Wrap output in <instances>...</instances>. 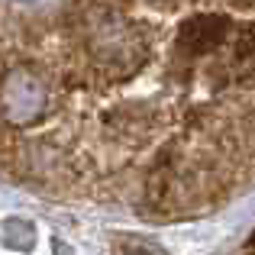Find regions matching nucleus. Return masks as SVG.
<instances>
[{"label":"nucleus","mask_w":255,"mask_h":255,"mask_svg":"<svg viewBox=\"0 0 255 255\" xmlns=\"http://www.w3.org/2000/svg\"><path fill=\"white\" fill-rule=\"evenodd\" d=\"M236 26H239V19L233 13H217V10L197 13V16L184 19L178 26V39L174 42H178V52L187 58H210L233 39Z\"/></svg>","instance_id":"obj_2"},{"label":"nucleus","mask_w":255,"mask_h":255,"mask_svg":"<svg viewBox=\"0 0 255 255\" xmlns=\"http://www.w3.org/2000/svg\"><path fill=\"white\" fill-rule=\"evenodd\" d=\"M123 255H162V249L145 239H129V243H123Z\"/></svg>","instance_id":"obj_4"},{"label":"nucleus","mask_w":255,"mask_h":255,"mask_svg":"<svg viewBox=\"0 0 255 255\" xmlns=\"http://www.w3.org/2000/svg\"><path fill=\"white\" fill-rule=\"evenodd\" d=\"M87 52L94 62L113 71H132L145 58L136 29L126 26V19H117L110 10L87 13Z\"/></svg>","instance_id":"obj_1"},{"label":"nucleus","mask_w":255,"mask_h":255,"mask_svg":"<svg viewBox=\"0 0 255 255\" xmlns=\"http://www.w3.org/2000/svg\"><path fill=\"white\" fill-rule=\"evenodd\" d=\"M0 107H3V117L13 126L32 123L45 110V84L39 81V75H32L26 68L10 71L3 81V91H0Z\"/></svg>","instance_id":"obj_3"}]
</instances>
